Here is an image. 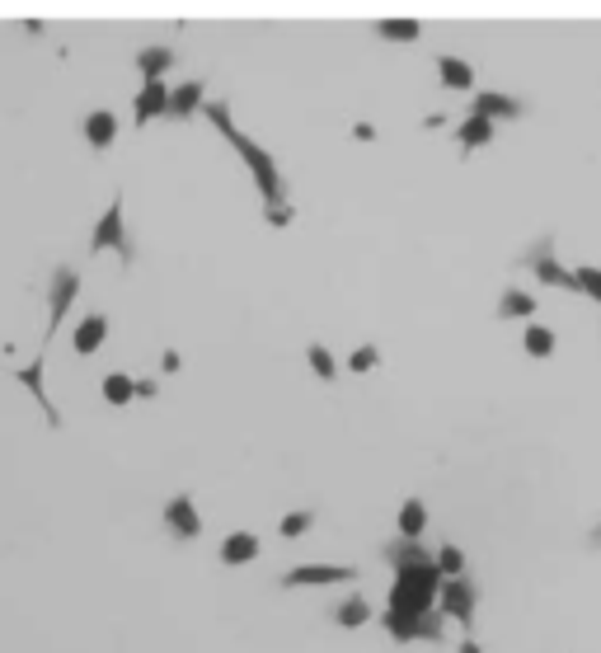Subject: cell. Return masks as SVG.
<instances>
[{"label": "cell", "instance_id": "obj_1", "mask_svg": "<svg viewBox=\"0 0 601 653\" xmlns=\"http://www.w3.org/2000/svg\"><path fill=\"white\" fill-rule=\"evenodd\" d=\"M437 592H442V574H437V564L400 569V574H395V588H390V607H386V616H381V625H386L400 644L418 639L423 616L437 611Z\"/></svg>", "mask_w": 601, "mask_h": 653}, {"label": "cell", "instance_id": "obj_2", "mask_svg": "<svg viewBox=\"0 0 601 653\" xmlns=\"http://www.w3.org/2000/svg\"><path fill=\"white\" fill-rule=\"evenodd\" d=\"M202 113H207V123H212L221 137L231 141V151L245 160V170L254 174V184H259V193H263V212H273V207H287V179H282V165L268 156V151H263L259 141L249 137L245 127H235L231 104L212 99V104H202Z\"/></svg>", "mask_w": 601, "mask_h": 653}, {"label": "cell", "instance_id": "obj_3", "mask_svg": "<svg viewBox=\"0 0 601 653\" xmlns=\"http://www.w3.org/2000/svg\"><path fill=\"white\" fill-rule=\"evenodd\" d=\"M104 249H113V254L123 259V268H132V259H137L132 235H127V221H123V193H113V203H108V212L99 217V226H94V235H90V254H104Z\"/></svg>", "mask_w": 601, "mask_h": 653}, {"label": "cell", "instance_id": "obj_4", "mask_svg": "<svg viewBox=\"0 0 601 653\" xmlns=\"http://www.w3.org/2000/svg\"><path fill=\"white\" fill-rule=\"evenodd\" d=\"M353 578H357L353 564H296V569L282 574V588H343Z\"/></svg>", "mask_w": 601, "mask_h": 653}, {"label": "cell", "instance_id": "obj_5", "mask_svg": "<svg viewBox=\"0 0 601 653\" xmlns=\"http://www.w3.org/2000/svg\"><path fill=\"white\" fill-rule=\"evenodd\" d=\"M76 296H80V273L76 268H57V273H52V287H47V339L57 334V325L66 320Z\"/></svg>", "mask_w": 601, "mask_h": 653}, {"label": "cell", "instance_id": "obj_6", "mask_svg": "<svg viewBox=\"0 0 601 653\" xmlns=\"http://www.w3.org/2000/svg\"><path fill=\"white\" fill-rule=\"evenodd\" d=\"M437 611H442L447 621H461L465 630H470V625H475V588H470V578H442Z\"/></svg>", "mask_w": 601, "mask_h": 653}, {"label": "cell", "instance_id": "obj_7", "mask_svg": "<svg viewBox=\"0 0 601 653\" xmlns=\"http://www.w3.org/2000/svg\"><path fill=\"white\" fill-rule=\"evenodd\" d=\"M526 268H531V273H536L545 287H555V292H578V282H573V273L555 259V245H550V240L526 254Z\"/></svg>", "mask_w": 601, "mask_h": 653}, {"label": "cell", "instance_id": "obj_8", "mask_svg": "<svg viewBox=\"0 0 601 653\" xmlns=\"http://www.w3.org/2000/svg\"><path fill=\"white\" fill-rule=\"evenodd\" d=\"M165 531H170L174 541H198L202 536V517H198L193 494H174L170 503H165Z\"/></svg>", "mask_w": 601, "mask_h": 653}, {"label": "cell", "instance_id": "obj_9", "mask_svg": "<svg viewBox=\"0 0 601 653\" xmlns=\"http://www.w3.org/2000/svg\"><path fill=\"white\" fill-rule=\"evenodd\" d=\"M470 113L475 118H484V123H512V118H522V99H512V94L503 90H475V99H470Z\"/></svg>", "mask_w": 601, "mask_h": 653}, {"label": "cell", "instance_id": "obj_10", "mask_svg": "<svg viewBox=\"0 0 601 653\" xmlns=\"http://www.w3.org/2000/svg\"><path fill=\"white\" fill-rule=\"evenodd\" d=\"M132 104H137V109H132V123L137 127H146L151 118H165V109H170V85H165V80H146Z\"/></svg>", "mask_w": 601, "mask_h": 653}, {"label": "cell", "instance_id": "obj_11", "mask_svg": "<svg viewBox=\"0 0 601 653\" xmlns=\"http://www.w3.org/2000/svg\"><path fill=\"white\" fill-rule=\"evenodd\" d=\"M15 381L43 405V419L52 423V428H62V414H57V405H52V395H47V386H43V358L29 362V367H15Z\"/></svg>", "mask_w": 601, "mask_h": 653}, {"label": "cell", "instance_id": "obj_12", "mask_svg": "<svg viewBox=\"0 0 601 653\" xmlns=\"http://www.w3.org/2000/svg\"><path fill=\"white\" fill-rule=\"evenodd\" d=\"M202 104H207V85H202V80H184V85L170 90L165 118H193V113H202Z\"/></svg>", "mask_w": 601, "mask_h": 653}, {"label": "cell", "instance_id": "obj_13", "mask_svg": "<svg viewBox=\"0 0 601 653\" xmlns=\"http://www.w3.org/2000/svg\"><path fill=\"white\" fill-rule=\"evenodd\" d=\"M437 80H442V90H451V94H470L475 90V66L447 52V57H437Z\"/></svg>", "mask_w": 601, "mask_h": 653}, {"label": "cell", "instance_id": "obj_14", "mask_svg": "<svg viewBox=\"0 0 601 653\" xmlns=\"http://www.w3.org/2000/svg\"><path fill=\"white\" fill-rule=\"evenodd\" d=\"M104 339H108V315H85L80 320V329H76V339H71V348H76L80 358H94L99 348H104Z\"/></svg>", "mask_w": 601, "mask_h": 653}, {"label": "cell", "instance_id": "obj_15", "mask_svg": "<svg viewBox=\"0 0 601 653\" xmlns=\"http://www.w3.org/2000/svg\"><path fill=\"white\" fill-rule=\"evenodd\" d=\"M259 560V536L254 531H231L226 541H221V564L226 569H240V564Z\"/></svg>", "mask_w": 601, "mask_h": 653}, {"label": "cell", "instance_id": "obj_16", "mask_svg": "<svg viewBox=\"0 0 601 653\" xmlns=\"http://www.w3.org/2000/svg\"><path fill=\"white\" fill-rule=\"evenodd\" d=\"M85 141H90L94 151H108V146L118 141V113L94 109L90 118H85Z\"/></svg>", "mask_w": 601, "mask_h": 653}, {"label": "cell", "instance_id": "obj_17", "mask_svg": "<svg viewBox=\"0 0 601 653\" xmlns=\"http://www.w3.org/2000/svg\"><path fill=\"white\" fill-rule=\"evenodd\" d=\"M386 560L390 569L400 574V569H418V564H432V550L423 541H390L386 545Z\"/></svg>", "mask_w": 601, "mask_h": 653}, {"label": "cell", "instance_id": "obj_18", "mask_svg": "<svg viewBox=\"0 0 601 653\" xmlns=\"http://www.w3.org/2000/svg\"><path fill=\"white\" fill-rule=\"evenodd\" d=\"M174 66V47H141L137 52V71H141V85L146 80H165V71Z\"/></svg>", "mask_w": 601, "mask_h": 653}, {"label": "cell", "instance_id": "obj_19", "mask_svg": "<svg viewBox=\"0 0 601 653\" xmlns=\"http://www.w3.org/2000/svg\"><path fill=\"white\" fill-rule=\"evenodd\" d=\"M428 531V503L423 498H404L400 503V541H423Z\"/></svg>", "mask_w": 601, "mask_h": 653}, {"label": "cell", "instance_id": "obj_20", "mask_svg": "<svg viewBox=\"0 0 601 653\" xmlns=\"http://www.w3.org/2000/svg\"><path fill=\"white\" fill-rule=\"evenodd\" d=\"M498 315H503V320H526V325H531V320H536V296L508 287V292L498 296Z\"/></svg>", "mask_w": 601, "mask_h": 653}, {"label": "cell", "instance_id": "obj_21", "mask_svg": "<svg viewBox=\"0 0 601 653\" xmlns=\"http://www.w3.org/2000/svg\"><path fill=\"white\" fill-rule=\"evenodd\" d=\"M522 343H526V358H536V362H545V358H555V348H559V339H555V329H545V325H526V334H522Z\"/></svg>", "mask_w": 601, "mask_h": 653}, {"label": "cell", "instance_id": "obj_22", "mask_svg": "<svg viewBox=\"0 0 601 653\" xmlns=\"http://www.w3.org/2000/svg\"><path fill=\"white\" fill-rule=\"evenodd\" d=\"M418 33L423 24L418 19H376V38H386V43H418Z\"/></svg>", "mask_w": 601, "mask_h": 653}, {"label": "cell", "instance_id": "obj_23", "mask_svg": "<svg viewBox=\"0 0 601 653\" xmlns=\"http://www.w3.org/2000/svg\"><path fill=\"white\" fill-rule=\"evenodd\" d=\"M456 141H461V151H479V146H489L494 141V123H484V118H465L461 127H456Z\"/></svg>", "mask_w": 601, "mask_h": 653}, {"label": "cell", "instance_id": "obj_24", "mask_svg": "<svg viewBox=\"0 0 601 653\" xmlns=\"http://www.w3.org/2000/svg\"><path fill=\"white\" fill-rule=\"evenodd\" d=\"M99 390H104L108 405H132V400H137V381H132L127 372H108Z\"/></svg>", "mask_w": 601, "mask_h": 653}, {"label": "cell", "instance_id": "obj_25", "mask_svg": "<svg viewBox=\"0 0 601 653\" xmlns=\"http://www.w3.org/2000/svg\"><path fill=\"white\" fill-rule=\"evenodd\" d=\"M334 621L343 625V630H357V625H367L371 621V607H367V597H343L339 607H334Z\"/></svg>", "mask_w": 601, "mask_h": 653}, {"label": "cell", "instance_id": "obj_26", "mask_svg": "<svg viewBox=\"0 0 601 653\" xmlns=\"http://www.w3.org/2000/svg\"><path fill=\"white\" fill-rule=\"evenodd\" d=\"M432 564H437V574L442 578H465V555L461 545H437V555H432Z\"/></svg>", "mask_w": 601, "mask_h": 653}, {"label": "cell", "instance_id": "obj_27", "mask_svg": "<svg viewBox=\"0 0 601 653\" xmlns=\"http://www.w3.org/2000/svg\"><path fill=\"white\" fill-rule=\"evenodd\" d=\"M306 362H310V372L320 376V381H334V376H339V362H334V353H329L324 343H310V348H306Z\"/></svg>", "mask_w": 601, "mask_h": 653}, {"label": "cell", "instance_id": "obj_28", "mask_svg": "<svg viewBox=\"0 0 601 653\" xmlns=\"http://www.w3.org/2000/svg\"><path fill=\"white\" fill-rule=\"evenodd\" d=\"M310 527H315V513H306V508H296V513H287V517L278 522L282 541H296V536H306Z\"/></svg>", "mask_w": 601, "mask_h": 653}, {"label": "cell", "instance_id": "obj_29", "mask_svg": "<svg viewBox=\"0 0 601 653\" xmlns=\"http://www.w3.org/2000/svg\"><path fill=\"white\" fill-rule=\"evenodd\" d=\"M376 362H381V348L376 343H357L353 358H348V372H371Z\"/></svg>", "mask_w": 601, "mask_h": 653}, {"label": "cell", "instance_id": "obj_30", "mask_svg": "<svg viewBox=\"0 0 601 653\" xmlns=\"http://www.w3.org/2000/svg\"><path fill=\"white\" fill-rule=\"evenodd\" d=\"M573 282H578V292H583V296L601 301V268H578V273H573Z\"/></svg>", "mask_w": 601, "mask_h": 653}, {"label": "cell", "instance_id": "obj_31", "mask_svg": "<svg viewBox=\"0 0 601 653\" xmlns=\"http://www.w3.org/2000/svg\"><path fill=\"white\" fill-rule=\"evenodd\" d=\"M263 217H268V226H292V203L273 207V212H263Z\"/></svg>", "mask_w": 601, "mask_h": 653}, {"label": "cell", "instance_id": "obj_32", "mask_svg": "<svg viewBox=\"0 0 601 653\" xmlns=\"http://www.w3.org/2000/svg\"><path fill=\"white\" fill-rule=\"evenodd\" d=\"M160 372H179V353H174V348L160 358Z\"/></svg>", "mask_w": 601, "mask_h": 653}, {"label": "cell", "instance_id": "obj_33", "mask_svg": "<svg viewBox=\"0 0 601 653\" xmlns=\"http://www.w3.org/2000/svg\"><path fill=\"white\" fill-rule=\"evenodd\" d=\"M155 390H160V386H155V381H137V395H141V400H151Z\"/></svg>", "mask_w": 601, "mask_h": 653}, {"label": "cell", "instance_id": "obj_34", "mask_svg": "<svg viewBox=\"0 0 601 653\" xmlns=\"http://www.w3.org/2000/svg\"><path fill=\"white\" fill-rule=\"evenodd\" d=\"M587 545H592V550H601V527H597V531H587Z\"/></svg>", "mask_w": 601, "mask_h": 653}, {"label": "cell", "instance_id": "obj_35", "mask_svg": "<svg viewBox=\"0 0 601 653\" xmlns=\"http://www.w3.org/2000/svg\"><path fill=\"white\" fill-rule=\"evenodd\" d=\"M461 653H484V649H479L475 639H461Z\"/></svg>", "mask_w": 601, "mask_h": 653}]
</instances>
